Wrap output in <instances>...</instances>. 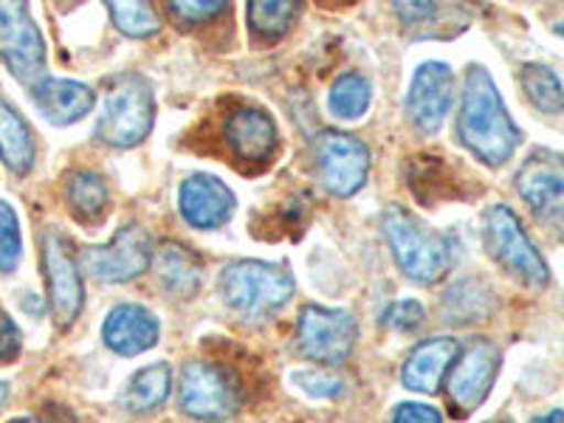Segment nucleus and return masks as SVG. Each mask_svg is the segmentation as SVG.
I'll return each instance as SVG.
<instances>
[{"label": "nucleus", "instance_id": "f257e3e1", "mask_svg": "<svg viewBox=\"0 0 564 423\" xmlns=\"http://www.w3.org/2000/svg\"><path fill=\"white\" fill-rule=\"evenodd\" d=\"M457 135L468 153L480 159L486 167L508 164L522 144V130L513 124L500 90L482 65H468L466 70Z\"/></svg>", "mask_w": 564, "mask_h": 423}, {"label": "nucleus", "instance_id": "f03ea898", "mask_svg": "<svg viewBox=\"0 0 564 423\" xmlns=\"http://www.w3.org/2000/svg\"><path fill=\"white\" fill-rule=\"evenodd\" d=\"M220 296L243 322H265L294 296V276L285 265L240 260L220 274Z\"/></svg>", "mask_w": 564, "mask_h": 423}, {"label": "nucleus", "instance_id": "7ed1b4c3", "mask_svg": "<svg viewBox=\"0 0 564 423\" xmlns=\"http://www.w3.org/2000/svg\"><path fill=\"white\" fill-rule=\"evenodd\" d=\"M384 238L390 243L398 269L415 282H437L452 265L449 240L417 224L410 212L390 206L384 212Z\"/></svg>", "mask_w": 564, "mask_h": 423}, {"label": "nucleus", "instance_id": "20e7f679", "mask_svg": "<svg viewBox=\"0 0 564 423\" xmlns=\"http://www.w3.org/2000/svg\"><path fill=\"white\" fill-rule=\"evenodd\" d=\"M155 102L153 90L144 79L122 77L113 79L105 90V102L99 110V139L116 150H128L148 139L153 128Z\"/></svg>", "mask_w": 564, "mask_h": 423}, {"label": "nucleus", "instance_id": "39448f33", "mask_svg": "<svg viewBox=\"0 0 564 423\" xmlns=\"http://www.w3.org/2000/svg\"><path fill=\"white\" fill-rule=\"evenodd\" d=\"M488 254L502 265L511 276L528 285V289H545L551 280L545 257L539 254L536 246L528 240L520 218L508 206L497 204L486 212V226H482Z\"/></svg>", "mask_w": 564, "mask_h": 423}, {"label": "nucleus", "instance_id": "423d86ee", "mask_svg": "<svg viewBox=\"0 0 564 423\" xmlns=\"http://www.w3.org/2000/svg\"><path fill=\"white\" fill-rule=\"evenodd\" d=\"M517 193L533 218L564 243V155L536 148L517 173Z\"/></svg>", "mask_w": 564, "mask_h": 423}, {"label": "nucleus", "instance_id": "0eeeda50", "mask_svg": "<svg viewBox=\"0 0 564 423\" xmlns=\"http://www.w3.org/2000/svg\"><path fill=\"white\" fill-rule=\"evenodd\" d=\"M178 401L186 415L218 421L240 410L243 392H240L238 379L224 367L209 365V361H186L181 370Z\"/></svg>", "mask_w": 564, "mask_h": 423}, {"label": "nucleus", "instance_id": "6e6552de", "mask_svg": "<svg viewBox=\"0 0 564 423\" xmlns=\"http://www.w3.org/2000/svg\"><path fill=\"white\" fill-rule=\"evenodd\" d=\"M314 161L322 186L336 198H350L367 184L370 150L356 135L322 130L314 141Z\"/></svg>", "mask_w": 564, "mask_h": 423}, {"label": "nucleus", "instance_id": "1a4fd4ad", "mask_svg": "<svg viewBox=\"0 0 564 423\" xmlns=\"http://www.w3.org/2000/svg\"><path fill=\"white\" fill-rule=\"evenodd\" d=\"M359 325L352 314L341 308H319L308 305L300 314L296 322V347L300 356L316 365L336 367L350 359L352 347H356Z\"/></svg>", "mask_w": 564, "mask_h": 423}, {"label": "nucleus", "instance_id": "9d476101", "mask_svg": "<svg viewBox=\"0 0 564 423\" xmlns=\"http://www.w3.org/2000/svg\"><path fill=\"white\" fill-rule=\"evenodd\" d=\"M88 274L99 282H128L153 265V238L141 224H128L105 246L83 251Z\"/></svg>", "mask_w": 564, "mask_h": 423}, {"label": "nucleus", "instance_id": "9b49d317", "mask_svg": "<svg viewBox=\"0 0 564 423\" xmlns=\"http://www.w3.org/2000/svg\"><path fill=\"white\" fill-rule=\"evenodd\" d=\"M0 59L26 85L43 70L45 43L29 12V0H0Z\"/></svg>", "mask_w": 564, "mask_h": 423}, {"label": "nucleus", "instance_id": "f8f14e48", "mask_svg": "<svg viewBox=\"0 0 564 423\" xmlns=\"http://www.w3.org/2000/svg\"><path fill=\"white\" fill-rule=\"evenodd\" d=\"M500 350L488 339H471L457 350L449 372H446V392L460 415L475 412L491 392L494 379L500 372Z\"/></svg>", "mask_w": 564, "mask_h": 423}, {"label": "nucleus", "instance_id": "ddd939ff", "mask_svg": "<svg viewBox=\"0 0 564 423\" xmlns=\"http://www.w3.org/2000/svg\"><path fill=\"white\" fill-rule=\"evenodd\" d=\"M43 265L48 280V302L57 327H70L77 322L85 305L83 276H79L77 254L70 249L68 238L59 231H45L43 238Z\"/></svg>", "mask_w": 564, "mask_h": 423}, {"label": "nucleus", "instance_id": "4468645a", "mask_svg": "<svg viewBox=\"0 0 564 423\" xmlns=\"http://www.w3.org/2000/svg\"><path fill=\"white\" fill-rule=\"evenodd\" d=\"M455 102V74L446 63H423L412 79L410 119L421 133H437Z\"/></svg>", "mask_w": 564, "mask_h": 423}, {"label": "nucleus", "instance_id": "2eb2a0df", "mask_svg": "<svg viewBox=\"0 0 564 423\" xmlns=\"http://www.w3.org/2000/svg\"><path fill=\"white\" fill-rule=\"evenodd\" d=\"M178 206L189 226H195V229H215V226H224L231 218L235 195L215 175L195 173L181 184Z\"/></svg>", "mask_w": 564, "mask_h": 423}, {"label": "nucleus", "instance_id": "dca6fc26", "mask_svg": "<svg viewBox=\"0 0 564 423\" xmlns=\"http://www.w3.org/2000/svg\"><path fill=\"white\" fill-rule=\"evenodd\" d=\"M226 144L243 164H260L271 159L276 150V128L265 110L260 108H238L231 110L224 124Z\"/></svg>", "mask_w": 564, "mask_h": 423}, {"label": "nucleus", "instance_id": "f3484780", "mask_svg": "<svg viewBox=\"0 0 564 423\" xmlns=\"http://www.w3.org/2000/svg\"><path fill=\"white\" fill-rule=\"evenodd\" d=\"M102 339L119 356H139L159 341V319L141 305H116L102 325Z\"/></svg>", "mask_w": 564, "mask_h": 423}, {"label": "nucleus", "instance_id": "a211bd4d", "mask_svg": "<svg viewBox=\"0 0 564 423\" xmlns=\"http://www.w3.org/2000/svg\"><path fill=\"white\" fill-rule=\"evenodd\" d=\"M32 97L37 102L40 113L52 124H70L79 122L85 113L94 110V90L85 83H74V79H34L32 83Z\"/></svg>", "mask_w": 564, "mask_h": 423}, {"label": "nucleus", "instance_id": "6ab92c4d", "mask_svg": "<svg viewBox=\"0 0 564 423\" xmlns=\"http://www.w3.org/2000/svg\"><path fill=\"white\" fill-rule=\"evenodd\" d=\"M457 341L452 336H435L426 339L410 352L404 370H401V381L406 390L415 392H437L441 390L446 372H449L452 361L457 356Z\"/></svg>", "mask_w": 564, "mask_h": 423}, {"label": "nucleus", "instance_id": "aec40b11", "mask_svg": "<svg viewBox=\"0 0 564 423\" xmlns=\"http://www.w3.org/2000/svg\"><path fill=\"white\" fill-rule=\"evenodd\" d=\"M161 289L173 296H193L200 285V265L193 251L181 243L161 246L153 260Z\"/></svg>", "mask_w": 564, "mask_h": 423}, {"label": "nucleus", "instance_id": "412c9836", "mask_svg": "<svg viewBox=\"0 0 564 423\" xmlns=\"http://www.w3.org/2000/svg\"><path fill=\"white\" fill-rule=\"evenodd\" d=\"M0 159L14 175H26L34 164L32 130L7 99H0Z\"/></svg>", "mask_w": 564, "mask_h": 423}, {"label": "nucleus", "instance_id": "4be33fe9", "mask_svg": "<svg viewBox=\"0 0 564 423\" xmlns=\"http://www.w3.org/2000/svg\"><path fill=\"white\" fill-rule=\"evenodd\" d=\"M170 387H173V370H170V365L159 361V365L144 367L124 387V406L130 412H139V415L159 410L170 398Z\"/></svg>", "mask_w": 564, "mask_h": 423}, {"label": "nucleus", "instance_id": "5701e85b", "mask_svg": "<svg viewBox=\"0 0 564 423\" xmlns=\"http://www.w3.org/2000/svg\"><path fill=\"white\" fill-rule=\"evenodd\" d=\"M302 0H249V26L257 37L280 40L291 32Z\"/></svg>", "mask_w": 564, "mask_h": 423}, {"label": "nucleus", "instance_id": "b1692460", "mask_svg": "<svg viewBox=\"0 0 564 423\" xmlns=\"http://www.w3.org/2000/svg\"><path fill=\"white\" fill-rule=\"evenodd\" d=\"M520 83H522V90H525V97L533 102V108L542 110V113H562L564 110L562 79H558L547 65L542 63L522 65Z\"/></svg>", "mask_w": 564, "mask_h": 423}, {"label": "nucleus", "instance_id": "393cba45", "mask_svg": "<svg viewBox=\"0 0 564 423\" xmlns=\"http://www.w3.org/2000/svg\"><path fill=\"white\" fill-rule=\"evenodd\" d=\"M65 198L79 220H97L108 204V186L90 170H79L65 184Z\"/></svg>", "mask_w": 564, "mask_h": 423}, {"label": "nucleus", "instance_id": "a878e982", "mask_svg": "<svg viewBox=\"0 0 564 423\" xmlns=\"http://www.w3.org/2000/svg\"><path fill=\"white\" fill-rule=\"evenodd\" d=\"M110 20L128 37H153L161 29V18L153 0H105Z\"/></svg>", "mask_w": 564, "mask_h": 423}, {"label": "nucleus", "instance_id": "bb28decb", "mask_svg": "<svg viewBox=\"0 0 564 423\" xmlns=\"http://www.w3.org/2000/svg\"><path fill=\"white\" fill-rule=\"evenodd\" d=\"M327 105H330V113L345 119V122L361 119L367 113V108H370V83L361 74H341L330 85Z\"/></svg>", "mask_w": 564, "mask_h": 423}, {"label": "nucleus", "instance_id": "cd10ccee", "mask_svg": "<svg viewBox=\"0 0 564 423\" xmlns=\"http://www.w3.org/2000/svg\"><path fill=\"white\" fill-rule=\"evenodd\" d=\"M488 291L475 285V282H457L455 289L446 294V305H449L452 319L457 322H471V319H482L488 314Z\"/></svg>", "mask_w": 564, "mask_h": 423}, {"label": "nucleus", "instance_id": "c85d7f7f", "mask_svg": "<svg viewBox=\"0 0 564 423\" xmlns=\"http://www.w3.org/2000/svg\"><path fill=\"white\" fill-rule=\"evenodd\" d=\"M20 260V226L18 215H14L12 206L7 200H0V271L9 274V271L18 269Z\"/></svg>", "mask_w": 564, "mask_h": 423}, {"label": "nucleus", "instance_id": "c756f323", "mask_svg": "<svg viewBox=\"0 0 564 423\" xmlns=\"http://www.w3.org/2000/svg\"><path fill=\"white\" fill-rule=\"evenodd\" d=\"M229 7V0H167V9L189 26H200L209 20L218 18L224 9Z\"/></svg>", "mask_w": 564, "mask_h": 423}, {"label": "nucleus", "instance_id": "7c9ffc66", "mask_svg": "<svg viewBox=\"0 0 564 423\" xmlns=\"http://www.w3.org/2000/svg\"><path fill=\"white\" fill-rule=\"evenodd\" d=\"M384 319H387V325H392V327H398V330L410 334V330H415V327L423 322V305L415 300L395 302V305H390V311H387Z\"/></svg>", "mask_w": 564, "mask_h": 423}, {"label": "nucleus", "instance_id": "2f4dec72", "mask_svg": "<svg viewBox=\"0 0 564 423\" xmlns=\"http://www.w3.org/2000/svg\"><path fill=\"white\" fill-rule=\"evenodd\" d=\"M20 347H23V339H20L18 325L0 311V365L18 359Z\"/></svg>", "mask_w": 564, "mask_h": 423}, {"label": "nucleus", "instance_id": "473e14b6", "mask_svg": "<svg viewBox=\"0 0 564 423\" xmlns=\"http://www.w3.org/2000/svg\"><path fill=\"white\" fill-rule=\"evenodd\" d=\"M398 20L412 26V23H423L435 14V0H392Z\"/></svg>", "mask_w": 564, "mask_h": 423}, {"label": "nucleus", "instance_id": "72a5a7b5", "mask_svg": "<svg viewBox=\"0 0 564 423\" xmlns=\"http://www.w3.org/2000/svg\"><path fill=\"white\" fill-rule=\"evenodd\" d=\"M296 384L314 398H330L341 390V384L330 376H322V372H296Z\"/></svg>", "mask_w": 564, "mask_h": 423}, {"label": "nucleus", "instance_id": "f704fd0d", "mask_svg": "<svg viewBox=\"0 0 564 423\" xmlns=\"http://www.w3.org/2000/svg\"><path fill=\"white\" fill-rule=\"evenodd\" d=\"M392 421H401V423H415V421H426V423H437L441 421V412L435 406H426V404H401L392 410Z\"/></svg>", "mask_w": 564, "mask_h": 423}, {"label": "nucleus", "instance_id": "c9c22d12", "mask_svg": "<svg viewBox=\"0 0 564 423\" xmlns=\"http://www.w3.org/2000/svg\"><path fill=\"white\" fill-rule=\"evenodd\" d=\"M539 421H564V412H562V410H556V412H551V415L539 417Z\"/></svg>", "mask_w": 564, "mask_h": 423}, {"label": "nucleus", "instance_id": "e433bc0d", "mask_svg": "<svg viewBox=\"0 0 564 423\" xmlns=\"http://www.w3.org/2000/svg\"><path fill=\"white\" fill-rule=\"evenodd\" d=\"M7 392H9V387L0 381V406H3V401H7Z\"/></svg>", "mask_w": 564, "mask_h": 423}, {"label": "nucleus", "instance_id": "4c0bfd02", "mask_svg": "<svg viewBox=\"0 0 564 423\" xmlns=\"http://www.w3.org/2000/svg\"><path fill=\"white\" fill-rule=\"evenodd\" d=\"M556 32L562 34V37H564V20H562V23H558V26H556Z\"/></svg>", "mask_w": 564, "mask_h": 423}]
</instances>
